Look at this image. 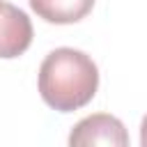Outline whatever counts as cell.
<instances>
[{
	"instance_id": "2",
	"label": "cell",
	"mask_w": 147,
	"mask_h": 147,
	"mask_svg": "<svg viewBox=\"0 0 147 147\" xmlns=\"http://www.w3.org/2000/svg\"><path fill=\"white\" fill-rule=\"evenodd\" d=\"M69 147H131L126 126L110 113L83 117L69 133Z\"/></svg>"
},
{
	"instance_id": "3",
	"label": "cell",
	"mask_w": 147,
	"mask_h": 147,
	"mask_svg": "<svg viewBox=\"0 0 147 147\" xmlns=\"http://www.w3.org/2000/svg\"><path fill=\"white\" fill-rule=\"evenodd\" d=\"M32 44V23L28 14L0 0V57H18Z\"/></svg>"
},
{
	"instance_id": "1",
	"label": "cell",
	"mask_w": 147,
	"mask_h": 147,
	"mask_svg": "<svg viewBox=\"0 0 147 147\" xmlns=\"http://www.w3.org/2000/svg\"><path fill=\"white\" fill-rule=\"evenodd\" d=\"M99 69L83 51L55 48L39 67V94L60 113H71L87 106L94 99Z\"/></svg>"
},
{
	"instance_id": "4",
	"label": "cell",
	"mask_w": 147,
	"mask_h": 147,
	"mask_svg": "<svg viewBox=\"0 0 147 147\" xmlns=\"http://www.w3.org/2000/svg\"><path fill=\"white\" fill-rule=\"evenodd\" d=\"M30 7L39 18L48 23L69 25L85 18L92 11L94 0H30Z\"/></svg>"
}]
</instances>
